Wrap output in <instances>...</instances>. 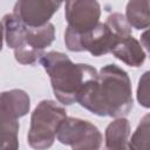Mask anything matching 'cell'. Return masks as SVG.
<instances>
[{
	"label": "cell",
	"mask_w": 150,
	"mask_h": 150,
	"mask_svg": "<svg viewBox=\"0 0 150 150\" xmlns=\"http://www.w3.org/2000/svg\"><path fill=\"white\" fill-rule=\"evenodd\" d=\"M63 0H18L13 14L25 25L41 27L48 23Z\"/></svg>",
	"instance_id": "cell-8"
},
{
	"label": "cell",
	"mask_w": 150,
	"mask_h": 150,
	"mask_svg": "<svg viewBox=\"0 0 150 150\" xmlns=\"http://www.w3.org/2000/svg\"><path fill=\"white\" fill-rule=\"evenodd\" d=\"M57 139L71 148H94L101 144L102 136L98 129L88 121L66 117L60 124L56 134Z\"/></svg>",
	"instance_id": "cell-6"
},
{
	"label": "cell",
	"mask_w": 150,
	"mask_h": 150,
	"mask_svg": "<svg viewBox=\"0 0 150 150\" xmlns=\"http://www.w3.org/2000/svg\"><path fill=\"white\" fill-rule=\"evenodd\" d=\"M129 35H131V29L128 20L122 14L114 13L107 18L104 23L98 22L95 28L83 34H76L67 28L64 42L69 50H88L97 57L111 53L114 47Z\"/></svg>",
	"instance_id": "cell-4"
},
{
	"label": "cell",
	"mask_w": 150,
	"mask_h": 150,
	"mask_svg": "<svg viewBox=\"0 0 150 150\" xmlns=\"http://www.w3.org/2000/svg\"><path fill=\"white\" fill-rule=\"evenodd\" d=\"M125 19L136 29L150 26V0H130L127 5Z\"/></svg>",
	"instance_id": "cell-11"
},
{
	"label": "cell",
	"mask_w": 150,
	"mask_h": 150,
	"mask_svg": "<svg viewBox=\"0 0 150 150\" xmlns=\"http://www.w3.org/2000/svg\"><path fill=\"white\" fill-rule=\"evenodd\" d=\"M129 136V123L125 118H117L105 130V146L109 149L125 148Z\"/></svg>",
	"instance_id": "cell-12"
},
{
	"label": "cell",
	"mask_w": 150,
	"mask_h": 150,
	"mask_svg": "<svg viewBox=\"0 0 150 150\" xmlns=\"http://www.w3.org/2000/svg\"><path fill=\"white\" fill-rule=\"evenodd\" d=\"M4 40L14 49L18 62L32 64L41 59L42 50L54 40V26L47 23L41 27L25 25L14 14H7L2 19Z\"/></svg>",
	"instance_id": "cell-3"
},
{
	"label": "cell",
	"mask_w": 150,
	"mask_h": 150,
	"mask_svg": "<svg viewBox=\"0 0 150 150\" xmlns=\"http://www.w3.org/2000/svg\"><path fill=\"white\" fill-rule=\"evenodd\" d=\"M141 42L143 45V47L146 49L149 56H150V29L145 30L144 33H142L141 35Z\"/></svg>",
	"instance_id": "cell-15"
},
{
	"label": "cell",
	"mask_w": 150,
	"mask_h": 150,
	"mask_svg": "<svg viewBox=\"0 0 150 150\" xmlns=\"http://www.w3.org/2000/svg\"><path fill=\"white\" fill-rule=\"evenodd\" d=\"M66 110L53 101H41L32 115L28 142L33 148H48L57 134Z\"/></svg>",
	"instance_id": "cell-5"
},
{
	"label": "cell",
	"mask_w": 150,
	"mask_h": 150,
	"mask_svg": "<svg viewBox=\"0 0 150 150\" xmlns=\"http://www.w3.org/2000/svg\"><path fill=\"white\" fill-rule=\"evenodd\" d=\"M137 100L141 105L150 108V70L145 71L138 81Z\"/></svg>",
	"instance_id": "cell-14"
},
{
	"label": "cell",
	"mask_w": 150,
	"mask_h": 150,
	"mask_svg": "<svg viewBox=\"0 0 150 150\" xmlns=\"http://www.w3.org/2000/svg\"><path fill=\"white\" fill-rule=\"evenodd\" d=\"M64 14L67 28L76 34H83L98 25L100 5L96 0H67Z\"/></svg>",
	"instance_id": "cell-7"
},
{
	"label": "cell",
	"mask_w": 150,
	"mask_h": 150,
	"mask_svg": "<svg viewBox=\"0 0 150 150\" xmlns=\"http://www.w3.org/2000/svg\"><path fill=\"white\" fill-rule=\"evenodd\" d=\"M29 109V97L21 90H11L1 95V123L16 122Z\"/></svg>",
	"instance_id": "cell-9"
},
{
	"label": "cell",
	"mask_w": 150,
	"mask_h": 150,
	"mask_svg": "<svg viewBox=\"0 0 150 150\" xmlns=\"http://www.w3.org/2000/svg\"><path fill=\"white\" fill-rule=\"evenodd\" d=\"M77 102L98 116L122 117L129 114L132 93L128 74L116 64H107L88 82Z\"/></svg>",
	"instance_id": "cell-1"
},
{
	"label": "cell",
	"mask_w": 150,
	"mask_h": 150,
	"mask_svg": "<svg viewBox=\"0 0 150 150\" xmlns=\"http://www.w3.org/2000/svg\"><path fill=\"white\" fill-rule=\"evenodd\" d=\"M40 62L49 75L54 95L63 104L77 102L84 87L98 74L90 64L73 63L67 55L59 52L43 54Z\"/></svg>",
	"instance_id": "cell-2"
},
{
	"label": "cell",
	"mask_w": 150,
	"mask_h": 150,
	"mask_svg": "<svg viewBox=\"0 0 150 150\" xmlns=\"http://www.w3.org/2000/svg\"><path fill=\"white\" fill-rule=\"evenodd\" d=\"M111 54L131 67H139L145 60V53L142 49L139 42L129 35L122 39L111 50Z\"/></svg>",
	"instance_id": "cell-10"
},
{
	"label": "cell",
	"mask_w": 150,
	"mask_h": 150,
	"mask_svg": "<svg viewBox=\"0 0 150 150\" xmlns=\"http://www.w3.org/2000/svg\"><path fill=\"white\" fill-rule=\"evenodd\" d=\"M129 148H150V114L142 118L131 137Z\"/></svg>",
	"instance_id": "cell-13"
}]
</instances>
